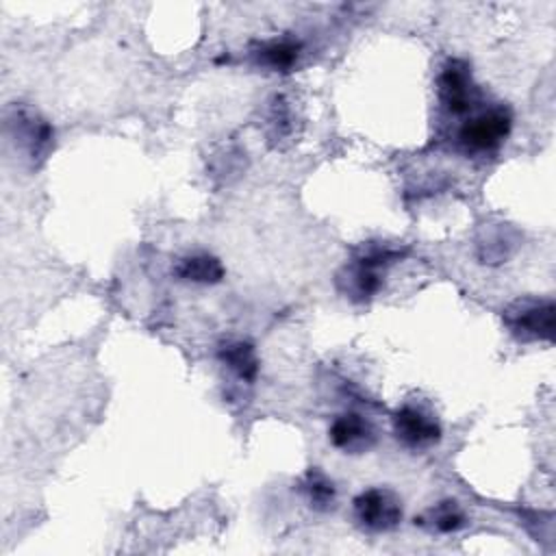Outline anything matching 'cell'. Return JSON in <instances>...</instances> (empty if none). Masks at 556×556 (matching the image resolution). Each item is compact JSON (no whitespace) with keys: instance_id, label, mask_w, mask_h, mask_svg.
I'll return each mask as SVG.
<instances>
[{"instance_id":"52a82bcc","label":"cell","mask_w":556,"mask_h":556,"mask_svg":"<svg viewBox=\"0 0 556 556\" xmlns=\"http://www.w3.org/2000/svg\"><path fill=\"white\" fill-rule=\"evenodd\" d=\"M437 93L445 113L467 115L480 102V89L473 83L471 67L463 59H447L437 76Z\"/></svg>"},{"instance_id":"8992f818","label":"cell","mask_w":556,"mask_h":556,"mask_svg":"<svg viewBox=\"0 0 556 556\" xmlns=\"http://www.w3.org/2000/svg\"><path fill=\"white\" fill-rule=\"evenodd\" d=\"M352 517L356 528L367 534L393 532L404 519L402 500L384 486L365 489L352 500Z\"/></svg>"},{"instance_id":"5bb4252c","label":"cell","mask_w":556,"mask_h":556,"mask_svg":"<svg viewBox=\"0 0 556 556\" xmlns=\"http://www.w3.org/2000/svg\"><path fill=\"white\" fill-rule=\"evenodd\" d=\"M419 526L428 528L430 532H439V534H452L463 530L469 523V517L465 513V508L456 502V500H441L434 506H430L419 519Z\"/></svg>"},{"instance_id":"3957f363","label":"cell","mask_w":556,"mask_h":556,"mask_svg":"<svg viewBox=\"0 0 556 556\" xmlns=\"http://www.w3.org/2000/svg\"><path fill=\"white\" fill-rule=\"evenodd\" d=\"M502 321H504L506 330L521 343L552 341L554 328H556L554 300L519 298L504 308Z\"/></svg>"},{"instance_id":"7a4b0ae2","label":"cell","mask_w":556,"mask_h":556,"mask_svg":"<svg viewBox=\"0 0 556 556\" xmlns=\"http://www.w3.org/2000/svg\"><path fill=\"white\" fill-rule=\"evenodd\" d=\"M513 130V113L495 104L469 115L456 130V143L465 154L484 156L495 152Z\"/></svg>"},{"instance_id":"277c9868","label":"cell","mask_w":556,"mask_h":556,"mask_svg":"<svg viewBox=\"0 0 556 556\" xmlns=\"http://www.w3.org/2000/svg\"><path fill=\"white\" fill-rule=\"evenodd\" d=\"M4 128L15 150H22L33 163L43 161L54 146V128L37 111L15 104L4 113Z\"/></svg>"},{"instance_id":"30bf717a","label":"cell","mask_w":556,"mask_h":556,"mask_svg":"<svg viewBox=\"0 0 556 556\" xmlns=\"http://www.w3.org/2000/svg\"><path fill=\"white\" fill-rule=\"evenodd\" d=\"M172 276L180 282H187V285H202V287H208V285H217L224 280L226 276V269L222 265V261L211 254V252H189V254H182L174 267H172Z\"/></svg>"},{"instance_id":"ba28073f","label":"cell","mask_w":556,"mask_h":556,"mask_svg":"<svg viewBox=\"0 0 556 556\" xmlns=\"http://www.w3.org/2000/svg\"><path fill=\"white\" fill-rule=\"evenodd\" d=\"M328 441L343 454H365L376 445L378 432L369 417L356 410H345L330 421Z\"/></svg>"},{"instance_id":"8fae6325","label":"cell","mask_w":556,"mask_h":556,"mask_svg":"<svg viewBox=\"0 0 556 556\" xmlns=\"http://www.w3.org/2000/svg\"><path fill=\"white\" fill-rule=\"evenodd\" d=\"M298 491L306 500V504L317 513H330L337 508V484L334 480L319 467H308L300 480Z\"/></svg>"},{"instance_id":"7c38bea8","label":"cell","mask_w":556,"mask_h":556,"mask_svg":"<svg viewBox=\"0 0 556 556\" xmlns=\"http://www.w3.org/2000/svg\"><path fill=\"white\" fill-rule=\"evenodd\" d=\"M302 54V43L293 37H276L269 41H261L252 56L258 65L269 67L274 72H291L298 65V59Z\"/></svg>"},{"instance_id":"4fadbf2b","label":"cell","mask_w":556,"mask_h":556,"mask_svg":"<svg viewBox=\"0 0 556 556\" xmlns=\"http://www.w3.org/2000/svg\"><path fill=\"white\" fill-rule=\"evenodd\" d=\"M517 245L515 230L508 224H497L493 228H484L476 241V256L480 263L497 265L506 261Z\"/></svg>"},{"instance_id":"5b68a950","label":"cell","mask_w":556,"mask_h":556,"mask_svg":"<svg viewBox=\"0 0 556 556\" xmlns=\"http://www.w3.org/2000/svg\"><path fill=\"white\" fill-rule=\"evenodd\" d=\"M395 441L410 452H426L441 443L443 426L439 417L421 402H404L391 415Z\"/></svg>"},{"instance_id":"9a60e30c","label":"cell","mask_w":556,"mask_h":556,"mask_svg":"<svg viewBox=\"0 0 556 556\" xmlns=\"http://www.w3.org/2000/svg\"><path fill=\"white\" fill-rule=\"evenodd\" d=\"M293 115H291V106L287 102L285 96H274L269 102V113H267V124L271 130V137L282 139L287 135H291L293 124H291Z\"/></svg>"},{"instance_id":"6da1fadb","label":"cell","mask_w":556,"mask_h":556,"mask_svg":"<svg viewBox=\"0 0 556 556\" xmlns=\"http://www.w3.org/2000/svg\"><path fill=\"white\" fill-rule=\"evenodd\" d=\"M406 248L384 241L363 243L337 274V289L352 302H369L382 289L384 271L406 256Z\"/></svg>"},{"instance_id":"9c48e42d","label":"cell","mask_w":556,"mask_h":556,"mask_svg":"<svg viewBox=\"0 0 556 556\" xmlns=\"http://www.w3.org/2000/svg\"><path fill=\"white\" fill-rule=\"evenodd\" d=\"M217 361L241 382L252 384L258 378L261 371V361L256 354V348L248 339L230 337L217 343L215 350Z\"/></svg>"}]
</instances>
